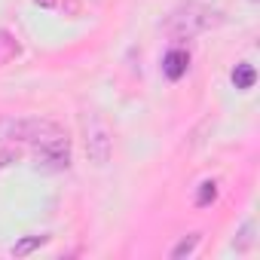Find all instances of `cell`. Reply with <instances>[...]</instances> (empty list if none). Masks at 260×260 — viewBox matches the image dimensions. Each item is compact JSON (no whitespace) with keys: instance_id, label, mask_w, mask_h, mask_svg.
Segmentation results:
<instances>
[{"instance_id":"obj_1","label":"cell","mask_w":260,"mask_h":260,"mask_svg":"<svg viewBox=\"0 0 260 260\" xmlns=\"http://www.w3.org/2000/svg\"><path fill=\"white\" fill-rule=\"evenodd\" d=\"M55 132H61V128L52 119H40V116H22V119L0 122V141H19V144H31V147Z\"/></svg>"},{"instance_id":"obj_2","label":"cell","mask_w":260,"mask_h":260,"mask_svg":"<svg viewBox=\"0 0 260 260\" xmlns=\"http://www.w3.org/2000/svg\"><path fill=\"white\" fill-rule=\"evenodd\" d=\"M34 162L37 169H46V172H64L71 166V141L64 132H55L43 141L34 144Z\"/></svg>"},{"instance_id":"obj_3","label":"cell","mask_w":260,"mask_h":260,"mask_svg":"<svg viewBox=\"0 0 260 260\" xmlns=\"http://www.w3.org/2000/svg\"><path fill=\"white\" fill-rule=\"evenodd\" d=\"M86 153L95 166H107L110 153H113V138H110V128L104 125V119L98 113L86 116Z\"/></svg>"},{"instance_id":"obj_4","label":"cell","mask_w":260,"mask_h":260,"mask_svg":"<svg viewBox=\"0 0 260 260\" xmlns=\"http://www.w3.org/2000/svg\"><path fill=\"white\" fill-rule=\"evenodd\" d=\"M187 68H190V55H187L184 49H172V52L162 58V74H166L169 80H181V77L187 74Z\"/></svg>"},{"instance_id":"obj_5","label":"cell","mask_w":260,"mask_h":260,"mask_svg":"<svg viewBox=\"0 0 260 260\" xmlns=\"http://www.w3.org/2000/svg\"><path fill=\"white\" fill-rule=\"evenodd\" d=\"M230 77H233V86L245 92V89H251V86H254V80H257V71H254V64L242 61V64H236V68H233V74H230Z\"/></svg>"},{"instance_id":"obj_6","label":"cell","mask_w":260,"mask_h":260,"mask_svg":"<svg viewBox=\"0 0 260 260\" xmlns=\"http://www.w3.org/2000/svg\"><path fill=\"white\" fill-rule=\"evenodd\" d=\"M46 242H49V236H25L22 242L13 245V257H28V254H34L37 248H43Z\"/></svg>"},{"instance_id":"obj_7","label":"cell","mask_w":260,"mask_h":260,"mask_svg":"<svg viewBox=\"0 0 260 260\" xmlns=\"http://www.w3.org/2000/svg\"><path fill=\"white\" fill-rule=\"evenodd\" d=\"M254 233H257V223H254V220H245V223H242V230L236 233V242H233V245H236V251H248V248H254V242H257V239H254Z\"/></svg>"},{"instance_id":"obj_8","label":"cell","mask_w":260,"mask_h":260,"mask_svg":"<svg viewBox=\"0 0 260 260\" xmlns=\"http://www.w3.org/2000/svg\"><path fill=\"white\" fill-rule=\"evenodd\" d=\"M199 239H202L199 233H190L187 239H181V242H178V245L172 248V260H181V257H190V254L196 251V245H199Z\"/></svg>"},{"instance_id":"obj_9","label":"cell","mask_w":260,"mask_h":260,"mask_svg":"<svg viewBox=\"0 0 260 260\" xmlns=\"http://www.w3.org/2000/svg\"><path fill=\"white\" fill-rule=\"evenodd\" d=\"M214 199H217V181H202L199 190H196V205L205 208V205H211Z\"/></svg>"},{"instance_id":"obj_10","label":"cell","mask_w":260,"mask_h":260,"mask_svg":"<svg viewBox=\"0 0 260 260\" xmlns=\"http://www.w3.org/2000/svg\"><path fill=\"white\" fill-rule=\"evenodd\" d=\"M34 4H37V7H43V10H52L58 0H34Z\"/></svg>"}]
</instances>
